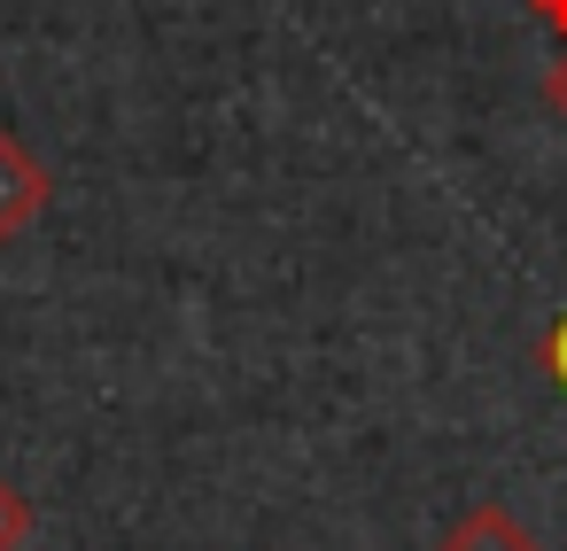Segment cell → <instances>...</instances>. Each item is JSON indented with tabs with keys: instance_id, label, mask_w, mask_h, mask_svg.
Returning a JSON list of instances; mask_svg holds the SVG:
<instances>
[{
	"instance_id": "obj_4",
	"label": "cell",
	"mask_w": 567,
	"mask_h": 551,
	"mask_svg": "<svg viewBox=\"0 0 567 551\" xmlns=\"http://www.w3.org/2000/svg\"><path fill=\"white\" fill-rule=\"evenodd\" d=\"M536 102H544V117H551V125H567V48L544 63V79H536Z\"/></svg>"
},
{
	"instance_id": "obj_1",
	"label": "cell",
	"mask_w": 567,
	"mask_h": 551,
	"mask_svg": "<svg viewBox=\"0 0 567 551\" xmlns=\"http://www.w3.org/2000/svg\"><path fill=\"white\" fill-rule=\"evenodd\" d=\"M48 202H55V179H48V164L0 125V241H17V233H32L40 218H48Z\"/></svg>"
},
{
	"instance_id": "obj_3",
	"label": "cell",
	"mask_w": 567,
	"mask_h": 551,
	"mask_svg": "<svg viewBox=\"0 0 567 551\" xmlns=\"http://www.w3.org/2000/svg\"><path fill=\"white\" fill-rule=\"evenodd\" d=\"M32 528H40V512H32V497L0 474V551H24L32 543Z\"/></svg>"
},
{
	"instance_id": "obj_5",
	"label": "cell",
	"mask_w": 567,
	"mask_h": 551,
	"mask_svg": "<svg viewBox=\"0 0 567 551\" xmlns=\"http://www.w3.org/2000/svg\"><path fill=\"white\" fill-rule=\"evenodd\" d=\"M544 373H551V381L567 388V319H559V326L544 334Z\"/></svg>"
},
{
	"instance_id": "obj_6",
	"label": "cell",
	"mask_w": 567,
	"mask_h": 551,
	"mask_svg": "<svg viewBox=\"0 0 567 551\" xmlns=\"http://www.w3.org/2000/svg\"><path fill=\"white\" fill-rule=\"evenodd\" d=\"M528 17H536L544 32H559V48H567V0H528Z\"/></svg>"
},
{
	"instance_id": "obj_2",
	"label": "cell",
	"mask_w": 567,
	"mask_h": 551,
	"mask_svg": "<svg viewBox=\"0 0 567 551\" xmlns=\"http://www.w3.org/2000/svg\"><path fill=\"white\" fill-rule=\"evenodd\" d=\"M435 551H544L505 505H474V512H458L451 528H443V543Z\"/></svg>"
}]
</instances>
